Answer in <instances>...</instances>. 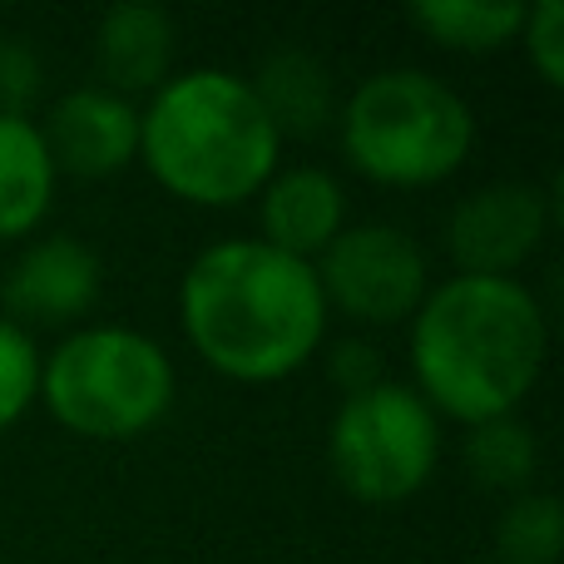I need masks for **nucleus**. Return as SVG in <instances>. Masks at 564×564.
Returning <instances> with one entry per match:
<instances>
[{
    "label": "nucleus",
    "mask_w": 564,
    "mask_h": 564,
    "mask_svg": "<svg viewBox=\"0 0 564 564\" xmlns=\"http://www.w3.org/2000/svg\"><path fill=\"white\" fill-rule=\"evenodd\" d=\"M411 387L436 416L486 426L520 416L550 361V317L525 278L431 282L406 337Z\"/></svg>",
    "instance_id": "1"
},
{
    "label": "nucleus",
    "mask_w": 564,
    "mask_h": 564,
    "mask_svg": "<svg viewBox=\"0 0 564 564\" xmlns=\"http://www.w3.org/2000/svg\"><path fill=\"white\" fill-rule=\"evenodd\" d=\"M327 297L302 258L263 238L208 243L178 278V327L194 357L243 387L297 377L327 347Z\"/></svg>",
    "instance_id": "2"
},
{
    "label": "nucleus",
    "mask_w": 564,
    "mask_h": 564,
    "mask_svg": "<svg viewBox=\"0 0 564 564\" xmlns=\"http://www.w3.org/2000/svg\"><path fill=\"white\" fill-rule=\"evenodd\" d=\"M278 159L282 134L238 69H174L139 109V164L188 208L248 204L278 174Z\"/></svg>",
    "instance_id": "3"
},
{
    "label": "nucleus",
    "mask_w": 564,
    "mask_h": 564,
    "mask_svg": "<svg viewBox=\"0 0 564 564\" xmlns=\"http://www.w3.org/2000/svg\"><path fill=\"white\" fill-rule=\"evenodd\" d=\"M341 159L381 188H436L476 149L470 105L431 69L391 65L357 79L337 109Z\"/></svg>",
    "instance_id": "4"
},
{
    "label": "nucleus",
    "mask_w": 564,
    "mask_h": 564,
    "mask_svg": "<svg viewBox=\"0 0 564 564\" xmlns=\"http://www.w3.org/2000/svg\"><path fill=\"white\" fill-rule=\"evenodd\" d=\"M178 371L164 341L119 322L75 327L40 357V406L85 441L124 446L174 411Z\"/></svg>",
    "instance_id": "5"
},
{
    "label": "nucleus",
    "mask_w": 564,
    "mask_h": 564,
    "mask_svg": "<svg viewBox=\"0 0 564 564\" xmlns=\"http://www.w3.org/2000/svg\"><path fill=\"white\" fill-rule=\"evenodd\" d=\"M327 466L361 506H401L421 496L441 466V416L411 381L381 377L377 387L341 397L327 426Z\"/></svg>",
    "instance_id": "6"
},
{
    "label": "nucleus",
    "mask_w": 564,
    "mask_h": 564,
    "mask_svg": "<svg viewBox=\"0 0 564 564\" xmlns=\"http://www.w3.org/2000/svg\"><path fill=\"white\" fill-rule=\"evenodd\" d=\"M327 312L357 327L411 322L431 292V263L421 243L397 224H347L312 263Z\"/></svg>",
    "instance_id": "7"
},
{
    "label": "nucleus",
    "mask_w": 564,
    "mask_h": 564,
    "mask_svg": "<svg viewBox=\"0 0 564 564\" xmlns=\"http://www.w3.org/2000/svg\"><path fill=\"white\" fill-rule=\"evenodd\" d=\"M555 228V198L540 184H486L446 214V253L466 278H520Z\"/></svg>",
    "instance_id": "8"
},
{
    "label": "nucleus",
    "mask_w": 564,
    "mask_h": 564,
    "mask_svg": "<svg viewBox=\"0 0 564 564\" xmlns=\"http://www.w3.org/2000/svg\"><path fill=\"white\" fill-rule=\"evenodd\" d=\"M105 288L99 253L75 234H35L25 238L0 282V302L15 327H75L89 317Z\"/></svg>",
    "instance_id": "9"
},
{
    "label": "nucleus",
    "mask_w": 564,
    "mask_h": 564,
    "mask_svg": "<svg viewBox=\"0 0 564 564\" xmlns=\"http://www.w3.org/2000/svg\"><path fill=\"white\" fill-rule=\"evenodd\" d=\"M59 174L115 178L139 159V105L105 85H75L40 119Z\"/></svg>",
    "instance_id": "10"
},
{
    "label": "nucleus",
    "mask_w": 564,
    "mask_h": 564,
    "mask_svg": "<svg viewBox=\"0 0 564 564\" xmlns=\"http://www.w3.org/2000/svg\"><path fill=\"white\" fill-rule=\"evenodd\" d=\"M347 228V188L317 164H278L258 194V238L302 263H317L322 248Z\"/></svg>",
    "instance_id": "11"
},
{
    "label": "nucleus",
    "mask_w": 564,
    "mask_h": 564,
    "mask_svg": "<svg viewBox=\"0 0 564 564\" xmlns=\"http://www.w3.org/2000/svg\"><path fill=\"white\" fill-rule=\"evenodd\" d=\"M95 85L115 89L124 99L154 95L169 75H174V55H178V25L164 6H149V0H124V6H109L95 20Z\"/></svg>",
    "instance_id": "12"
},
{
    "label": "nucleus",
    "mask_w": 564,
    "mask_h": 564,
    "mask_svg": "<svg viewBox=\"0 0 564 564\" xmlns=\"http://www.w3.org/2000/svg\"><path fill=\"white\" fill-rule=\"evenodd\" d=\"M258 105H263L268 124L288 139H312L322 129L337 124V79H332V65L322 55L302 45H278L258 59V69L248 75Z\"/></svg>",
    "instance_id": "13"
},
{
    "label": "nucleus",
    "mask_w": 564,
    "mask_h": 564,
    "mask_svg": "<svg viewBox=\"0 0 564 564\" xmlns=\"http://www.w3.org/2000/svg\"><path fill=\"white\" fill-rule=\"evenodd\" d=\"M59 169L40 134V119L0 115V243H25L55 208Z\"/></svg>",
    "instance_id": "14"
},
{
    "label": "nucleus",
    "mask_w": 564,
    "mask_h": 564,
    "mask_svg": "<svg viewBox=\"0 0 564 564\" xmlns=\"http://www.w3.org/2000/svg\"><path fill=\"white\" fill-rule=\"evenodd\" d=\"M525 10V0H421V6L406 10V20L441 50L496 55V50L520 40Z\"/></svg>",
    "instance_id": "15"
},
{
    "label": "nucleus",
    "mask_w": 564,
    "mask_h": 564,
    "mask_svg": "<svg viewBox=\"0 0 564 564\" xmlns=\"http://www.w3.org/2000/svg\"><path fill=\"white\" fill-rule=\"evenodd\" d=\"M466 470L476 476V486L506 490L510 500L525 496L540 476V441L530 431V421L500 416L486 426L466 431Z\"/></svg>",
    "instance_id": "16"
},
{
    "label": "nucleus",
    "mask_w": 564,
    "mask_h": 564,
    "mask_svg": "<svg viewBox=\"0 0 564 564\" xmlns=\"http://www.w3.org/2000/svg\"><path fill=\"white\" fill-rule=\"evenodd\" d=\"M564 550V506L545 490H525L496 525V564H555Z\"/></svg>",
    "instance_id": "17"
},
{
    "label": "nucleus",
    "mask_w": 564,
    "mask_h": 564,
    "mask_svg": "<svg viewBox=\"0 0 564 564\" xmlns=\"http://www.w3.org/2000/svg\"><path fill=\"white\" fill-rule=\"evenodd\" d=\"M40 357H45L40 341L0 312V436H6L10 426H20V416L35 406Z\"/></svg>",
    "instance_id": "18"
},
{
    "label": "nucleus",
    "mask_w": 564,
    "mask_h": 564,
    "mask_svg": "<svg viewBox=\"0 0 564 564\" xmlns=\"http://www.w3.org/2000/svg\"><path fill=\"white\" fill-rule=\"evenodd\" d=\"M45 99V59L25 35H0V115L35 119Z\"/></svg>",
    "instance_id": "19"
},
{
    "label": "nucleus",
    "mask_w": 564,
    "mask_h": 564,
    "mask_svg": "<svg viewBox=\"0 0 564 564\" xmlns=\"http://www.w3.org/2000/svg\"><path fill=\"white\" fill-rule=\"evenodd\" d=\"M516 45H525V59L540 75V85L545 89L564 85V6L560 0H535L525 10V25H520Z\"/></svg>",
    "instance_id": "20"
},
{
    "label": "nucleus",
    "mask_w": 564,
    "mask_h": 564,
    "mask_svg": "<svg viewBox=\"0 0 564 564\" xmlns=\"http://www.w3.org/2000/svg\"><path fill=\"white\" fill-rule=\"evenodd\" d=\"M327 367H332V381L341 387V397H357V391L381 381V357L367 341H337V347L327 351Z\"/></svg>",
    "instance_id": "21"
},
{
    "label": "nucleus",
    "mask_w": 564,
    "mask_h": 564,
    "mask_svg": "<svg viewBox=\"0 0 564 564\" xmlns=\"http://www.w3.org/2000/svg\"><path fill=\"white\" fill-rule=\"evenodd\" d=\"M476 564H496V560H476Z\"/></svg>",
    "instance_id": "22"
}]
</instances>
